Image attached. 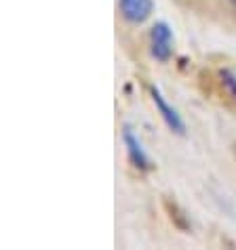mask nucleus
Returning a JSON list of instances; mask_svg holds the SVG:
<instances>
[{
	"instance_id": "1",
	"label": "nucleus",
	"mask_w": 236,
	"mask_h": 250,
	"mask_svg": "<svg viewBox=\"0 0 236 250\" xmlns=\"http://www.w3.org/2000/svg\"><path fill=\"white\" fill-rule=\"evenodd\" d=\"M173 44H175V36L166 21H156L150 30V53L152 57L161 63H166L173 57Z\"/></svg>"
},
{
	"instance_id": "2",
	"label": "nucleus",
	"mask_w": 236,
	"mask_h": 250,
	"mask_svg": "<svg viewBox=\"0 0 236 250\" xmlns=\"http://www.w3.org/2000/svg\"><path fill=\"white\" fill-rule=\"evenodd\" d=\"M122 143H124V147H127V156L131 160V164L135 166L137 170H152L154 168V164H152V160L148 156V151L143 149V145L140 141V137L135 135V130L129 126H122Z\"/></svg>"
},
{
	"instance_id": "3",
	"label": "nucleus",
	"mask_w": 236,
	"mask_h": 250,
	"mask_svg": "<svg viewBox=\"0 0 236 250\" xmlns=\"http://www.w3.org/2000/svg\"><path fill=\"white\" fill-rule=\"evenodd\" d=\"M150 95H152V101H154L158 114H161V118L165 120L166 126H169L175 135H186V122H184V118L179 116L177 109L165 99V95L161 93V88H158V86H150Z\"/></svg>"
},
{
	"instance_id": "4",
	"label": "nucleus",
	"mask_w": 236,
	"mask_h": 250,
	"mask_svg": "<svg viewBox=\"0 0 236 250\" xmlns=\"http://www.w3.org/2000/svg\"><path fill=\"white\" fill-rule=\"evenodd\" d=\"M118 9L124 21L142 25L154 13V0H118Z\"/></svg>"
},
{
	"instance_id": "5",
	"label": "nucleus",
	"mask_w": 236,
	"mask_h": 250,
	"mask_svg": "<svg viewBox=\"0 0 236 250\" xmlns=\"http://www.w3.org/2000/svg\"><path fill=\"white\" fill-rule=\"evenodd\" d=\"M219 78H221V84L226 86V91L236 99V72H232V69H221Z\"/></svg>"
}]
</instances>
